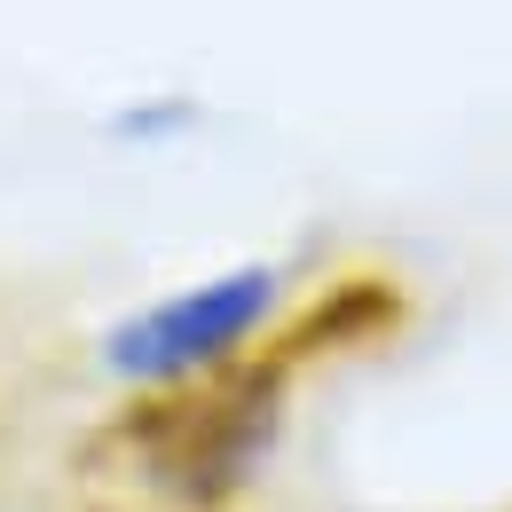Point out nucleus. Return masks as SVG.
<instances>
[{
    "label": "nucleus",
    "mask_w": 512,
    "mask_h": 512,
    "mask_svg": "<svg viewBox=\"0 0 512 512\" xmlns=\"http://www.w3.org/2000/svg\"><path fill=\"white\" fill-rule=\"evenodd\" d=\"M197 119H205V111H197L190 95H134L103 127H111V142H127V150H166V142H182Z\"/></svg>",
    "instance_id": "nucleus-2"
},
{
    "label": "nucleus",
    "mask_w": 512,
    "mask_h": 512,
    "mask_svg": "<svg viewBox=\"0 0 512 512\" xmlns=\"http://www.w3.org/2000/svg\"><path fill=\"white\" fill-rule=\"evenodd\" d=\"M292 308H300V276L284 260H229L111 316L95 339V371L127 394H182L253 363L292 323Z\"/></svg>",
    "instance_id": "nucleus-1"
}]
</instances>
